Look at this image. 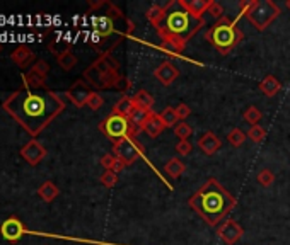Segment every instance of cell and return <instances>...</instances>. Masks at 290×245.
I'll return each mask as SVG.
<instances>
[{"mask_svg":"<svg viewBox=\"0 0 290 245\" xmlns=\"http://www.w3.org/2000/svg\"><path fill=\"white\" fill-rule=\"evenodd\" d=\"M82 78L97 91L127 92L132 84L122 75L120 63L111 55H102L84 70Z\"/></svg>","mask_w":290,"mask_h":245,"instance_id":"cell-5","label":"cell"},{"mask_svg":"<svg viewBox=\"0 0 290 245\" xmlns=\"http://www.w3.org/2000/svg\"><path fill=\"white\" fill-rule=\"evenodd\" d=\"M92 87L89 86L84 78L80 80H75V82L70 86L69 91L65 92V96L69 97V101L72 102L74 106H77V108H84V106H87V101L89 97L92 96Z\"/></svg>","mask_w":290,"mask_h":245,"instance_id":"cell-10","label":"cell"},{"mask_svg":"<svg viewBox=\"0 0 290 245\" xmlns=\"http://www.w3.org/2000/svg\"><path fill=\"white\" fill-rule=\"evenodd\" d=\"M285 6H287V9L290 11V0H287V4H285Z\"/></svg>","mask_w":290,"mask_h":245,"instance_id":"cell-42","label":"cell"},{"mask_svg":"<svg viewBox=\"0 0 290 245\" xmlns=\"http://www.w3.org/2000/svg\"><path fill=\"white\" fill-rule=\"evenodd\" d=\"M44 82H46V77L33 72V70H28V73L22 75V87H26V89L44 87Z\"/></svg>","mask_w":290,"mask_h":245,"instance_id":"cell-24","label":"cell"},{"mask_svg":"<svg viewBox=\"0 0 290 245\" xmlns=\"http://www.w3.org/2000/svg\"><path fill=\"white\" fill-rule=\"evenodd\" d=\"M113 153L125 166H132L135 160L144 155V145L137 138H127V140H122L113 145Z\"/></svg>","mask_w":290,"mask_h":245,"instance_id":"cell-9","label":"cell"},{"mask_svg":"<svg viewBox=\"0 0 290 245\" xmlns=\"http://www.w3.org/2000/svg\"><path fill=\"white\" fill-rule=\"evenodd\" d=\"M198 146H200V150H202L203 153L207 155V157H212V155H215L217 151L220 150L222 141H220V138H218L213 131H207V133H203V135L200 136Z\"/></svg>","mask_w":290,"mask_h":245,"instance_id":"cell-16","label":"cell"},{"mask_svg":"<svg viewBox=\"0 0 290 245\" xmlns=\"http://www.w3.org/2000/svg\"><path fill=\"white\" fill-rule=\"evenodd\" d=\"M243 233H244L243 226H241L236 220H225L217 230L218 238H220L225 245L238 243L241 240V237H243Z\"/></svg>","mask_w":290,"mask_h":245,"instance_id":"cell-12","label":"cell"},{"mask_svg":"<svg viewBox=\"0 0 290 245\" xmlns=\"http://www.w3.org/2000/svg\"><path fill=\"white\" fill-rule=\"evenodd\" d=\"M244 34L239 29L238 21H230L229 17L224 16L218 19L212 28L205 33V39L212 44L220 55H229L238 44L243 41Z\"/></svg>","mask_w":290,"mask_h":245,"instance_id":"cell-6","label":"cell"},{"mask_svg":"<svg viewBox=\"0 0 290 245\" xmlns=\"http://www.w3.org/2000/svg\"><path fill=\"white\" fill-rule=\"evenodd\" d=\"M116 162H118V158L114 157V153H106V155H102V157H101V166L104 167V171L113 172Z\"/></svg>","mask_w":290,"mask_h":245,"instance_id":"cell-36","label":"cell"},{"mask_svg":"<svg viewBox=\"0 0 290 245\" xmlns=\"http://www.w3.org/2000/svg\"><path fill=\"white\" fill-rule=\"evenodd\" d=\"M135 104H133L132 96H123L122 99L116 101V104L113 106V114L125 116V118H130V114L135 111Z\"/></svg>","mask_w":290,"mask_h":245,"instance_id":"cell-20","label":"cell"},{"mask_svg":"<svg viewBox=\"0 0 290 245\" xmlns=\"http://www.w3.org/2000/svg\"><path fill=\"white\" fill-rule=\"evenodd\" d=\"M185 4L190 12H193L196 17H202L205 12H208L212 0H185Z\"/></svg>","mask_w":290,"mask_h":245,"instance_id":"cell-25","label":"cell"},{"mask_svg":"<svg viewBox=\"0 0 290 245\" xmlns=\"http://www.w3.org/2000/svg\"><path fill=\"white\" fill-rule=\"evenodd\" d=\"M164 7L166 6H157V4H155V6H152L149 9V11H147V19H149V22L150 24L154 26H157L159 22H160V19H162V16H164Z\"/></svg>","mask_w":290,"mask_h":245,"instance_id":"cell-29","label":"cell"},{"mask_svg":"<svg viewBox=\"0 0 290 245\" xmlns=\"http://www.w3.org/2000/svg\"><path fill=\"white\" fill-rule=\"evenodd\" d=\"M154 77L157 78L159 82L162 84V86L169 87L174 82V80L180 77V70L176 68V65H174L172 61L166 60V61H162V63H160L157 68H155Z\"/></svg>","mask_w":290,"mask_h":245,"instance_id":"cell-14","label":"cell"},{"mask_svg":"<svg viewBox=\"0 0 290 245\" xmlns=\"http://www.w3.org/2000/svg\"><path fill=\"white\" fill-rule=\"evenodd\" d=\"M243 118H244V121H246V123H249L251 126H254V124H258L261 121L263 114H261V111L256 108V106H249V108L243 113Z\"/></svg>","mask_w":290,"mask_h":245,"instance_id":"cell-28","label":"cell"},{"mask_svg":"<svg viewBox=\"0 0 290 245\" xmlns=\"http://www.w3.org/2000/svg\"><path fill=\"white\" fill-rule=\"evenodd\" d=\"M56 61H58V65H60L62 68L65 70V72H70V70H72L74 66L79 63V58H77V55H75L72 50H70V51H67L65 55L58 56Z\"/></svg>","mask_w":290,"mask_h":245,"instance_id":"cell-26","label":"cell"},{"mask_svg":"<svg viewBox=\"0 0 290 245\" xmlns=\"http://www.w3.org/2000/svg\"><path fill=\"white\" fill-rule=\"evenodd\" d=\"M191 133H193V130H191V126L188 123H180L176 128H174V135L180 138V141L188 140V138L191 136Z\"/></svg>","mask_w":290,"mask_h":245,"instance_id":"cell-34","label":"cell"},{"mask_svg":"<svg viewBox=\"0 0 290 245\" xmlns=\"http://www.w3.org/2000/svg\"><path fill=\"white\" fill-rule=\"evenodd\" d=\"M133 99V104H135L137 109H142V111H147V113H152V108H154V97L149 94L147 91H138L135 96H132Z\"/></svg>","mask_w":290,"mask_h":245,"instance_id":"cell-19","label":"cell"},{"mask_svg":"<svg viewBox=\"0 0 290 245\" xmlns=\"http://www.w3.org/2000/svg\"><path fill=\"white\" fill-rule=\"evenodd\" d=\"M191 150H193V146H191V143L188 140H183V141H178L176 145V151L181 155V157H186V155L191 153Z\"/></svg>","mask_w":290,"mask_h":245,"instance_id":"cell-39","label":"cell"},{"mask_svg":"<svg viewBox=\"0 0 290 245\" xmlns=\"http://www.w3.org/2000/svg\"><path fill=\"white\" fill-rule=\"evenodd\" d=\"M0 51H2V43H0Z\"/></svg>","mask_w":290,"mask_h":245,"instance_id":"cell-43","label":"cell"},{"mask_svg":"<svg viewBox=\"0 0 290 245\" xmlns=\"http://www.w3.org/2000/svg\"><path fill=\"white\" fill-rule=\"evenodd\" d=\"M21 157L29 164V166H38L41 160L46 157V148L39 143L36 138L29 140L28 143L21 148Z\"/></svg>","mask_w":290,"mask_h":245,"instance_id":"cell-13","label":"cell"},{"mask_svg":"<svg viewBox=\"0 0 290 245\" xmlns=\"http://www.w3.org/2000/svg\"><path fill=\"white\" fill-rule=\"evenodd\" d=\"M86 21L91 26V44L99 55H109L118 44H122L133 33V22L108 0H97L89 4Z\"/></svg>","mask_w":290,"mask_h":245,"instance_id":"cell-2","label":"cell"},{"mask_svg":"<svg viewBox=\"0 0 290 245\" xmlns=\"http://www.w3.org/2000/svg\"><path fill=\"white\" fill-rule=\"evenodd\" d=\"M29 70H33V72H36V73H39V75H43V77H48V73H50V65H48L44 60H38L36 63L31 66Z\"/></svg>","mask_w":290,"mask_h":245,"instance_id":"cell-37","label":"cell"},{"mask_svg":"<svg viewBox=\"0 0 290 245\" xmlns=\"http://www.w3.org/2000/svg\"><path fill=\"white\" fill-rule=\"evenodd\" d=\"M202 28H205L203 17H196L193 12H190L185 0H171L164 7V16L155 26V31L162 50L181 53Z\"/></svg>","mask_w":290,"mask_h":245,"instance_id":"cell-3","label":"cell"},{"mask_svg":"<svg viewBox=\"0 0 290 245\" xmlns=\"http://www.w3.org/2000/svg\"><path fill=\"white\" fill-rule=\"evenodd\" d=\"M48 48H50V51L55 55L56 58L65 55L67 51L72 50V43L67 41V39L62 36V34H56V38L53 39V41H50V44H48Z\"/></svg>","mask_w":290,"mask_h":245,"instance_id":"cell-22","label":"cell"},{"mask_svg":"<svg viewBox=\"0 0 290 245\" xmlns=\"http://www.w3.org/2000/svg\"><path fill=\"white\" fill-rule=\"evenodd\" d=\"M208 14H210L212 17H215L217 21L222 19V17H224V7H222L218 2H215V0H212L210 9H208Z\"/></svg>","mask_w":290,"mask_h":245,"instance_id":"cell-38","label":"cell"},{"mask_svg":"<svg viewBox=\"0 0 290 245\" xmlns=\"http://www.w3.org/2000/svg\"><path fill=\"white\" fill-rule=\"evenodd\" d=\"M256 179L263 188H270V186L275 182V174L271 172L270 169H263V171H260V174H258Z\"/></svg>","mask_w":290,"mask_h":245,"instance_id":"cell-32","label":"cell"},{"mask_svg":"<svg viewBox=\"0 0 290 245\" xmlns=\"http://www.w3.org/2000/svg\"><path fill=\"white\" fill-rule=\"evenodd\" d=\"M162 123L166 124V128H176L180 124V118H178L176 108H166L162 113L159 114Z\"/></svg>","mask_w":290,"mask_h":245,"instance_id":"cell-27","label":"cell"},{"mask_svg":"<svg viewBox=\"0 0 290 245\" xmlns=\"http://www.w3.org/2000/svg\"><path fill=\"white\" fill-rule=\"evenodd\" d=\"M99 131L108 138V140L113 141V145L122 140H127V138L138 136V133L135 128H133V124L130 123V119L113 113L99 123Z\"/></svg>","mask_w":290,"mask_h":245,"instance_id":"cell-7","label":"cell"},{"mask_svg":"<svg viewBox=\"0 0 290 245\" xmlns=\"http://www.w3.org/2000/svg\"><path fill=\"white\" fill-rule=\"evenodd\" d=\"M188 204L208 226H217L236 208L238 201L220 182L212 177L191 196Z\"/></svg>","mask_w":290,"mask_h":245,"instance_id":"cell-4","label":"cell"},{"mask_svg":"<svg viewBox=\"0 0 290 245\" xmlns=\"http://www.w3.org/2000/svg\"><path fill=\"white\" fill-rule=\"evenodd\" d=\"M102 104H104V97H102L99 92H92V96L89 97V101H87V108L89 109H92V111H97V109H101L102 108Z\"/></svg>","mask_w":290,"mask_h":245,"instance_id":"cell-35","label":"cell"},{"mask_svg":"<svg viewBox=\"0 0 290 245\" xmlns=\"http://www.w3.org/2000/svg\"><path fill=\"white\" fill-rule=\"evenodd\" d=\"M248 138L253 140L254 143H261V141L266 138V130L261 126V124H254V126H251V130L248 131Z\"/></svg>","mask_w":290,"mask_h":245,"instance_id":"cell-31","label":"cell"},{"mask_svg":"<svg viewBox=\"0 0 290 245\" xmlns=\"http://www.w3.org/2000/svg\"><path fill=\"white\" fill-rule=\"evenodd\" d=\"M2 108L31 136H38L65 109V101L46 86L21 87L2 102Z\"/></svg>","mask_w":290,"mask_h":245,"instance_id":"cell-1","label":"cell"},{"mask_svg":"<svg viewBox=\"0 0 290 245\" xmlns=\"http://www.w3.org/2000/svg\"><path fill=\"white\" fill-rule=\"evenodd\" d=\"M253 2L254 0H241V12H239V17H246V14H248V11L251 9V6H253Z\"/></svg>","mask_w":290,"mask_h":245,"instance_id":"cell-41","label":"cell"},{"mask_svg":"<svg viewBox=\"0 0 290 245\" xmlns=\"http://www.w3.org/2000/svg\"><path fill=\"white\" fill-rule=\"evenodd\" d=\"M11 60L14 61L17 66H21V68H31L34 63H36V55H34L33 50H29L28 46H24V44H21V46H17L14 51H12L11 55Z\"/></svg>","mask_w":290,"mask_h":245,"instance_id":"cell-15","label":"cell"},{"mask_svg":"<svg viewBox=\"0 0 290 245\" xmlns=\"http://www.w3.org/2000/svg\"><path fill=\"white\" fill-rule=\"evenodd\" d=\"M101 184L104 186V188H114L116 184H118V174H114V172H111V171H104L102 172V176H101Z\"/></svg>","mask_w":290,"mask_h":245,"instance_id":"cell-33","label":"cell"},{"mask_svg":"<svg viewBox=\"0 0 290 245\" xmlns=\"http://www.w3.org/2000/svg\"><path fill=\"white\" fill-rule=\"evenodd\" d=\"M58 194H60V189H58L51 181L43 182V184L38 188V196L43 199V201H46V203H51Z\"/></svg>","mask_w":290,"mask_h":245,"instance_id":"cell-23","label":"cell"},{"mask_svg":"<svg viewBox=\"0 0 290 245\" xmlns=\"http://www.w3.org/2000/svg\"><path fill=\"white\" fill-rule=\"evenodd\" d=\"M164 130H166V124L162 123L160 116H159V114H155L154 111H152V113L149 114V118H147L145 124H144V131H145L149 136L157 138Z\"/></svg>","mask_w":290,"mask_h":245,"instance_id":"cell-17","label":"cell"},{"mask_svg":"<svg viewBox=\"0 0 290 245\" xmlns=\"http://www.w3.org/2000/svg\"><path fill=\"white\" fill-rule=\"evenodd\" d=\"M280 16L278 4L271 0H254L251 9L248 11L246 19L251 22L256 31H265Z\"/></svg>","mask_w":290,"mask_h":245,"instance_id":"cell-8","label":"cell"},{"mask_svg":"<svg viewBox=\"0 0 290 245\" xmlns=\"http://www.w3.org/2000/svg\"><path fill=\"white\" fill-rule=\"evenodd\" d=\"M176 113H178V118H180V121H183V119H186V118H188V116L191 114V109H190L188 104L181 102V104L176 108Z\"/></svg>","mask_w":290,"mask_h":245,"instance_id":"cell-40","label":"cell"},{"mask_svg":"<svg viewBox=\"0 0 290 245\" xmlns=\"http://www.w3.org/2000/svg\"><path fill=\"white\" fill-rule=\"evenodd\" d=\"M246 138H248V135L243 130H239V128H234V130H230L229 135H227V140H229V143L232 146H236V148L243 145L244 141H246Z\"/></svg>","mask_w":290,"mask_h":245,"instance_id":"cell-30","label":"cell"},{"mask_svg":"<svg viewBox=\"0 0 290 245\" xmlns=\"http://www.w3.org/2000/svg\"><path fill=\"white\" fill-rule=\"evenodd\" d=\"M260 91L261 94H265L266 97H275L282 91V82H280L275 75H266L260 82Z\"/></svg>","mask_w":290,"mask_h":245,"instance_id":"cell-18","label":"cell"},{"mask_svg":"<svg viewBox=\"0 0 290 245\" xmlns=\"http://www.w3.org/2000/svg\"><path fill=\"white\" fill-rule=\"evenodd\" d=\"M164 171H166V174H167L169 177H172V179H178V177H181L183 174H185L186 164L183 162L181 158L172 157V158H169L167 164L164 166Z\"/></svg>","mask_w":290,"mask_h":245,"instance_id":"cell-21","label":"cell"},{"mask_svg":"<svg viewBox=\"0 0 290 245\" xmlns=\"http://www.w3.org/2000/svg\"><path fill=\"white\" fill-rule=\"evenodd\" d=\"M28 233L26 225L22 223L17 216H9L2 225H0V235L7 242H19V240Z\"/></svg>","mask_w":290,"mask_h":245,"instance_id":"cell-11","label":"cell"}]
</instances>
